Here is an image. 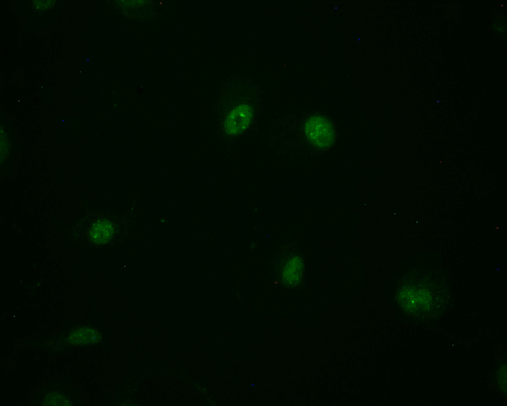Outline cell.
<instances>
[{"mask_svg":"<svg viewBox=\"0 0 507 406\" xmlns=\"http://www.w3.org/2000/svg\"><path fill=\"white\" fill-rule=\"evenodd\" d=\"M54 0H36L35 3L36 8L40 9H43L52 5L54 3Z\"/></svg>","mask_w":507,"mask_h":406,"instance_id":"9","label":"cell"},{"mask_svg":"<svg viewBox=\"0 0 507 406\" xmlns=\"http://www.w3.org/2000/svg\"><path fill=\"white\" fill-rule=\"evenodd\" d=\"M494 383L501 393L506 395L507 391V364L506 361L500 362L494 374Z\"/></svg>","mask_w":507,"mask_h":406,"instance_id":"7","label":"cell"},{"mask_svg":"<svg viewBox=\"0 0 507 406\" xmlns=\"http://www.w3.org/2000/svg\"><path fill=\"white\" fill-rule=\"evenodd\" d=\"M44 405L60 406L71 405L68 399L60 395L52 393L49 394L45 397Z\"/></svg>","mask_w":507,"mask_h":406,"instance_id":"8","label":"cell"},{"mask_svg":"<svg viewBox=\"0 0 507 406\" xmlns=\"http://www.w3.org/2000/svg\"><path fill=\"white\" fill-rule=\"evenodd\" d=\"M274 279L286 288L298 289L303 286L304 276V255L298 248L285 249L275 257Z\"/></svg>","mask_w":507,"mask_h":406,"instance_id":"2","label":"cell"},{"mask_svg":"<svg viewBox=\"0 0 507 406\" xmlns=\"http://www.w3.org/2000/svg\"><path fill=\"white\" fill-rule=\"evenodd\" d=\"M305 135L309 143L320 150H326L336 141L334 125L326 117L320 115L309 116L304 125Z\"/></svg>","mask_w":507,"mask_h":406,"instance_id":"3","label":"cell"},{"mask_svg":"<svg viewBox=\"0 0 507 406\" xmlns=\"http://www.w3.org/2000/svg\"><path fill=\"white\" fill-rule=\"evenodd\" d=\"M403 284L396 294L401 309L414 319H435L444 313L447 300L443 287L428 279Z\"/></svg>","mask_w":507,"mask_h":406,"instance_id":"1","label":"cell"},{"mask_svg":"<svg viewBox=\"0 0 507 406\" xmlns=\"http://www.w3.org/2000/svg\"><path fill=\"white\" fill-rule=\"evenodd\" d=\"M115 229L114 221L110 218H90L85 232L92 245L101 246L113 239Z\"/></svg>","mask_w":507,"mask_h":406,"instance_id":"4","label":"cell"},{"mask_svg":"<svg viewBox=\"0 0 507 406\" xmlns=\"http://www.w3.org/2000/svg\"><path fill=\"white\" fill-rule=\"evenodd\" d=\"M254 114L253 107L243 102L236 105L227 115L224 121V129L229 135L241 133L250 125Z\"/></svg>","mask_w":507,"mask_h":406,"instance_id":"5","label":"cell"},{"mask_svg":"<svg viewBox=\"0 0 507 406\" xmlns=\"http://www.w3.org/2000/svg\"><path fill=\"white\" fill-rule=\"evenodd\" d=\"M101 341V336L95 329L81 327L71 332L67 339L68 343L73 346L86 345L94 343V339Z\"/></svg>","mask_w":507,"mask_h":406,"instance_id":"6","label":"cell"}]
</instances>
